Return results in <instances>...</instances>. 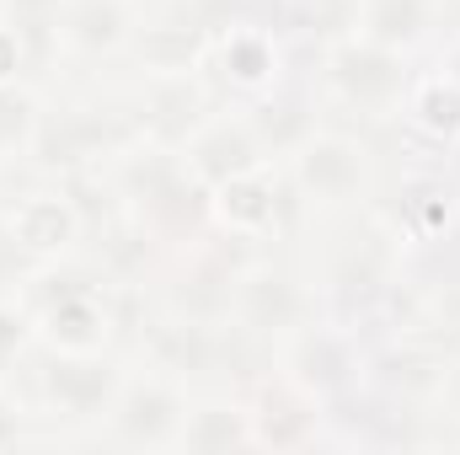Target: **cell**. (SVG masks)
<instances>
[{
    "label": "cell",
    "instance_id": "3",
    "mask_svg": "<svg viewBox=\"0 0 460 455\" xmlns=\"http://www.w3.org/2000/svg\"><path fill=\"white\" fill-rule=\"evenodd\" d=\"M230 322L241 338H289L305 322H316V295L273 263H252L235 273V295H230Z\"/></svg>",
    "mask_w": 460,
    "mask_h": 455
},
{
    "label": "cell",
    "instance_id": "24",
    "mask_svg": "<svg viewBox=\"0 0 460 455\" xmlns=\"http://www.w3.org/2000/svg\"><path fill=\"white\" fill-rule=\"evenodd\" d=\"M32 123H38V97L16 81L0 86V156H27Z\"/></svg>",
    "mask_w": 460,
    "mask_h": 455
},
{
    "label": "cell",
    "instance_id": "16",
    "mask_svg": "<svg viewBox=\"0 0 460 455\" xmlns=\"http://www.w3.org/2000/svg\"><path fill=\"white\" fill-rule=\"evenodd\" d=\"M316 397L300 391L295 380L262 386L257 407H252V445H273V451H300L316 440Z\"/></svg>",
    "mask_w": 460,
    "mask_h": 455
},
{
    "label": "cell",
    "instance_id": "14",
    "mask_svg": "<svg viewBox=\"0 0 460 455\" xmlns=\"http://www.w3.org/2000/svg\"><path fill=\"white\" fill-rule=\"evenodd\" d=\"M5 230L16 236V246H22L27 257L54 263V257H65V252L81 241V210H75V199H65V193H32V199H22V204L11 210Z\"/></svg>",
    "mask_w": 460,
    "mask_h": 455
},
{
    "label": "cell",
    "instance_id": "29",
    "mask_svg": "<svg viewBox=\"0 0 460 455\" xmlns=\"http://www.w3.org/2000/svg\"><path fill=\"white\" fill-rule=\"evenodd\" d=\"M5 11H11V0H0V22H5Z\"/></svg>",
    "mask_w": 460,
    "mask_h": 455
},
{
    "label": "cell",
    "instance_id": "21",
    "mask_svg": "<svg viewBox=\"0 0 460 455\" xmlns=\"http://www.w3.org/2000/svg\"><path fill=\"white\" fill-rule=\"evenodd\" d=\"M407 118H412L418 134H429V139H439V145L460 139V81L450 70L412 81V86H407Z\"/></svg>",
    "mask_w": 460,
    "mask_h": 455
},
{
    "label": "cell",
    "instance_id": "13",
    "mask_svg": "<svg viewBox=\"0 0 460 455\" xmlns=\"http://www.w3.org/2000/svg\"><path fill=\"white\" fill-rule=\"evenodd\" d=\"M209 54H215V65H220V76H226L235 92H246V97H262V92L279 86L284 54H279V38H273L268 27L235 22V27H226V32L209 43Z\"/></svg>",
    "mask_w": 460,
    "mask_h": 455
},
{
    "label": "cell",
    "instance_id": "5",
    "mask_svg": "<svg viewBox=\"0 0 460 455\" xmlns=\"http://www.w3.org/2000/svg\"><path fill=\"white\" fill-rule=\"evenodd\" d=\"M38 386H43V402L59 418L92 424V418L113 413L118 391H123V370L102 348H49Z\"/></svg>",
    "mask_w": 460,
    "mask_h": 455
},
{
    "label": "cell",
    "instance_id": "28",
    "mask_svg": "<svg viewBox=\"0 0 460 455\" xmlns=\"http://www.w3.org/2000/svg\"><path fill=\"white\" fill-rule=\"evenodd\" d=\"M445 70H450V76H456V81H460V43H456V49H450V59H445Z\"/></svg>",
    "mask_w": 460,
    "mask_h": 455
},
{
    "label": "cell",
    "instance_id": "10",
    "mask_svg": "<svg viewBox=\"0 0 460 455\" xmlns=\"http://www.w3.org/2000/svg\"><path fill=\"white\" fill-rule=\"evenodd\" d=\"M204 118H209V92H204L199 70H188V76H150V92L139 103V139L182 150Z\"/></svg>",
    "mask_w": 460,
    "mask_h": 455
},
{
    "label": "cell",
    "instance_id": "15",
    "mask_svg": "<svg viewBox=\"0 0 460 455\" xmlns=\"http://www.w3.org/2000/svg\"><path fill=\"white\" fill-rule=\"evenodd\" d=\"M391 268H396V246L380 226H364L358 236H348L343 246L332 252V273L327 290L338 300H375L391 290Z\"/></svg>",
    "mask_w": 460,
    "mask_h": 455
},
{
    "label": "cell",
    "instance_id": "11",
    "mask_svg": "<svg viewBox=\"0 0 460 455\" xmlns=\"http://www.w3.org/2000/svg\"><path fill=\"white\" fill-rule=\"evenodd\" d=\"M145 353H150V370H161L172 380H199V375L226 364V338H220V322L166 317V322L150 327Z\"/></svg>",
    "mask_w": 460,
    "mask_h": 455
},
{
    "label": "cell",
    "instance_id": "18",
    "mask_svg": "<svg viewBox=\"0 0 460 455\" xmlns=\"http://www.w3.org/2000/svg\"><path fill=\"white\" fill-rule=\"evenodd\" d=\"M209 204H215V220L230 226L235 236H268L279 226V177L268 166L241 172L209 193Z\"/></svg>",
    "mask_w": 460,
    "mask_h": 455
},
{
    "label": "cell",
    "instance_id": "22",
    "mask_svg": "<svg viewBox=\"0 0 460 455\" xmlns=\"http://www.w3.org/2000/svg\"><path fill=\"white\" fill-rule=\"evenodd\" d=\"M188 451H230V445H252V407H235V402H209V407H188V424H182V440Z\"/></svg>",
    "mask_w": 460,
    "mask_h": 455
},
{
    "label": "cell",
    "instance_id": "12",
    "mask_svg": "<svg viewBox=\"0 0 460 455\" xmlns=\"http://www.w3.org/2000/svg\"><path fill=\"white\" fill-rule=\"evenodd\" d=\"M134 27H139L134 0H59V49L70 54H86V59L123 54Z\"/></svg>",
    "mask_w": 460,
    "mask_h": 455
},
{
    "label": "cell",
    "instance_id": "19",
    "mask_svg": "<svg viewBox=\"0 0 460 455\" xmlns=\"http://www.w3.org/2000/svg\"><path fill=\"white\" fill-rule=\"evenodd\" d=\"M369 370H375V380H380L391 397H402V402L439 397V391H445V380H450V359H445V353H434V348H418V343H402V348L380 353Z\"/></svg>",
    "mask_w": 460,
    "mask_h": 455
},
{
    "label": "cell",
    "instance_id": "6",
    "mask_svg": "<svg viewBox=\"0 0 460 455\" xmlns=\"http://www.w3.org/2000/svg\"><path fill=\"white\" fill-rule=\"evenodd\" d=\"M113 440L123 445H145V451H161V445H177L182 440V424H188V397H182V380L150 370V375H123V391H118L113 413Z\"/></svg>",
    "mask_w": 460,
    "mask_h": 455
},
{
    "label": "cell",
    "instance_id": "27",
    "mask_svg": "<svg viewBox=\"0 0 460 455\" xmlns=\"http://www.w3.org/2000/svg\"><path fill=\"white\" fill-rule=\"evenodd\" d=\"M16 440H22V407L0 397V451H5V445H16Z\"/></svg>",
    "mask_w": 460,
    "mask_h": 455
},
{
    "label": "cell",
    "instance_id": "4",
    "mask_svg": "<svg viewBox=\"0 0 460 455\" xmlns=\"http://www.w3.org/2000/svg\"><path fill=\"white\" fill-rule=\"evenodd\" d=\"M295 188H300V199L305 204H316V210H348V204H358L364 199V188H369V150L353 139V134H332V129H316V134H305L295 150Z\"/></svg>",
    "mask_w": 460,
    "mask_h": 455
},
{
    "label": "cell",
    "instance_id": "20",
    "mask_svg": "<svg viewBox=\"0 0 460 455\" xmlns=\"http://www.w3.org/2000/svg\"><path fill=\"white\" fill-rule=\"evenodd\" d=\"M358 32L369 43L412 54L434 32V0H358Z\"/></svg>",
    "mask_w": 460,
    "mask_h": 455
},
{
    "label": "cell",
    "instance_id": "25",
    "mask_svg": "<svg viewBox=\"0 0 460 455\" xmlns=\"http://www.w3.org/2000/svg\"><path fill=\"white\" fill-rule=\"evenodd\" d=\"M27 338H32V317L22 311V306H11V300H0V370L27 348Z\"/></svg>",
    "mask_w": 460,
    "mask_h": 455
},
{
    "label": "cell",
    "instance_id": "7",
    "mask_svg": "<svg viewBox=\"0 0 460 455\" xmlns=\"http://www.w3.org/2000/svg\"><path fill=\"white\" fill-rule=\"evenodd\" d=\"M108 333L113 311L86 273H59V290L38 300V338L49 348H108Z\"/></svg>",
    "mask_w": 460,
    "mask_h": 455
},
{
    "label": "cell",
    "instance_id": "23",
    "mask_svg": "<svg viewBox=\"0 0 460 455\" xmlns=\"http://www.w3.org/2000/svg\"><path fill=\"white\" fill-rule=\"evenodd\" d=\"M289 22L327 49L348 32H358V0H289Z\"/></svg>",
    "mask_w": 460,
    "mask_h": 455
},
{
    "label": "cell",
    "instance_id": "17",
    "mask_svg": "<svg viewBox=\"0 0 460 455\" xmlns=\"http://www.w3.org/2000/svg\"><path fill=\"white\" fill-rule=\"evenodd\" d=\"M235 273H241V268H230L220 252H199V257L166 284L172 317H188V322H230Z\"/></svg>",
    "mask_w": 460,
    "mask_h": 455
},
{
    "label": "cell",
    "instance_id": "2",
    "mask_svg": "<svg viewBox=\"0 0 460 455\" xmlns=\"http://www.w3.org/2000/svg\"><path fill=\"white\" fill-rule=\"evenodd\" d=\"M322 76H327V86L343 97L348 108H358V113H369V118L402 108L407 86H412L407 54L385 49V43H369L364 32H348V38L322 49Z\"/></svg>",
    "mask_w": 460,
    "mask_h": 455
},
{
    "label": "cell",
    "instance_id": "1",
    "mask_svg": "<svg viewBox=\"0 0 460 455\" xmlns=\"http://www.w3.org/2000/svg\"><path fill=\"white\" fill-rule=\"evenodd\" d=\"M139 139V123H123L108 108H81V103H65V108H38L32 123V139H27V161L38 172H59V177H81L92 161L118 156L123 145Z\"/></svg>",
    "mask_w": 460,
    "mask_h": 455
},
{
    "label": "cell",
    "instance_id": "8",
    "mask_svg": "<svg viewBox=\"0 0 460 455\" xmlns=\"http://www.w3.org/2000/svg\"><path fill=\"white\" fill-rule=\"evenodd\" d=\"M182 161H188V172L215 193V188L230 183V177L268 166V150H262V139H257V129H252L246 113H235V118L209 113L199 129H193V139L182 145Z\"/></svg>",
    "mask_w": 460,
    "mask_h": 455
},
{
    "label": "cell",
    "instance_id": "26",
    "mask_svg": "<svg viewBox=\"0 0 460 455\" xmlns=\"http://www.w3.org/2000/svg\"><path fill=\"white\" fill-rule=\"evenodd\" d=\"M22 70H27V49H22L16 27H11V22H0V86H11Z\"/></svg>",
    "mask_w": 460,
    "mask_h": 455
},
{
    "label": "cell",
    "instance_id": "9",
    "mask_svg": "<svg viewBox=\"0 0 460 455\" xmlns=\"http://www.w3.org/2000/svg\"><path fill=\"white\" fill-rule=\"evenodd\" d=\"M284 380H295L300 391H311V397H338L353 386V375H358V353H353V338L338 333V327H316V322H305L300 333H289L284 338Z\"/></svg>",
    "mask_w": 460,
    "mask_h": 455
}]
</instances>
